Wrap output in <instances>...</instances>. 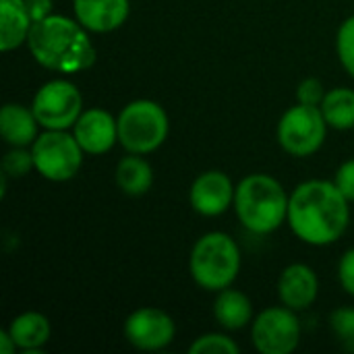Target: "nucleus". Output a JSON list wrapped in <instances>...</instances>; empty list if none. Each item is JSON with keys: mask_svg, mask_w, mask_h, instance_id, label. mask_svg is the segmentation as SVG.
I'll return each mask as SVG.
<instances>
[{"mask_svg": "<svg viewBox=\"0 0 354 354\" xmlns=\"http://www.w3.org/2000/svg\"><path fill=\"white\" fill-rule=\"evenodd\" d=\"M33 21L25 6V0H0V48L10 52L21 44H27Z\"/></svg>", "mask_w": 354, "mask_h": 354, "instance_id": "obj_17", "label": "nucleus"}, {"mask_svg": "<svg viewBox=\"0 0 354 354\" xmlns=\"http://www.w3.org/2000/svg\"><path fill=\"white\" fill-rule=\"evenodd\" d=\"M214 317L224 330H230V332L243 330L253 319L251 299L243 290L228 286L220 290L214 301Z\"/></svg>", "mask_w": 354, "mask_h": 354, "instance_id": "obj_18", "label": "nucleus"}, {"mask_svg": "<svg viewBox=\"0 0 354 354\" xmlns=\"http://www.w3.org/2000/svg\"><path fill=\"white\" fill-rule=\"evenodd\" d=\"M27 48L37 64L66 75L91 68L97 56L87 29L64 15H50L33 23Z\"/></svg>", "mask_w": 354, "mask_h": 354, "instance_id": "obj_2", "label": "nucleus"}, {"mask_svg": "<svg viewBox=\"0 0 354 354\" xmlns=\"http://www.w3.org/2000/svg\"><path fill=\"white\" fill-rule=\"evenodd\" d=\"M25 6L29 10V17L33 23L46 19L52 15V8H54V0H25Z\"/></svg>", "mask_w": 354, "mask_h": 354, "instance_id": "obj_28", "label": "nucleus"}, {"mask_svg": "<svg viewBox=\"0 0 354 354\" xmlns=\"http://www.w3.org/2000/svg\"><path fill=\"white\" fill-rule=\"evenodd\" d=\"M73 135L77 137L85 153L104 156L118 141V120L108 110L89 108L83 110V114L75 122Z\"/></svg>", "mask_w": 354, "mask_h": 354, "instance_id": "obj_12", "label": "nucleus"}, {"mask_svg": "<svg viewBox=\"0 0 354 354\" xmlns=\"http://www.w3.org/2000/svg\"><path fill=\"white\" fill-rule=\"evenodd\" d=\"M326 93L328 91L324 87V83L315 77L301 81L297 87V100H299V104H305V106H322Z\"/></svg>", "mask_w": 354, "mask_h": 354, "instance_id": "obj_25", "label": "nucleus"}, {"mask_svg": "<svg viewBox=\"0 0 354 354\" xmlns=\"http://www.w3.org/2000/svg\"><path fill=\"white\" fill-rule=\"evenodd\" d=\"M334 183H336V187L342 191V195H344L348 201H354V160L344 162V164L338 168Z\"/></svg>", "mask_w": 354, "mask_h": 354, "instance_id": "obj_26", "label": "nucleus"}, {"mask_svg": "<svg viewBox=\"0 0 354 354\" xmlns=\"http://www.w3.org/2000/svg\"><path fill=\"white\" fill-rule=\"evenodd\" d=\"M33 166L39 176L64 183L77 176L83 164V147L68 131H44L31 145Z\"/></svg>", "mask_w": 354, "mask_h": 354, "instance_id": "obj_6", "label": "nucleus"}, {"mask_svg": "<svg viewBox=\"0 0 354 354\" xmlns=\"http://www.w3.org/2000/svg\"><path fill=\"white\" fill-rule=\"evenodd\" d=\"M338 280L342 288L354 297V249H348L338 263Z\"/></svg>", "mask_w": 354, "mask_h": 354, "instance_id": "obj_27", "label": "nucleus"}, {"mask_svg": "<svg viewBox=\"0 0 354 354\" xmlns=\"http://www.w3.org/2000/svg\"><path fill=\"white\" fill-rule=\"evenodd\" d=\"M328 127L330 124L326 122L319 106L297 104L282 114L276 137L286 153L295 158H309L324 145Z\"/></svg>", "mask_w": 354, "mask_h": 354, "instance_id": "obj_7", "label": "nucleus"}, {"mask_svg": "<svg viewBox=\"0 0 354 354\" xmlns=\"http://www.w3.org/2000/svg\"><path fill=\"white\" fill-rule=\"evenodd\" d=\"M176 334L172 317L156 307H141L133 311L124 322V338L137 351H162Z\"/></svg>", "mask_w": 354, "mask_h": 354, "instance_id": "obj_10", "label": "nucleus"}, {"mask_svg": "<svg viewBox=\"0 0 354 354\" xmlns=\"http://www.w3.org/2000/svg\"><path fill=\"white\" fill-rule=\"evenodd\" d=\"M118 143L129 153H151L164 145L170 133L166 110L153 100L129 102L118 114Z\"/></svg>", "mask_w": 354, "mask_h": 354, "instance_id": "obj_5", "label": "nucleus"}, {"mask_svg": "<svg viewBox=\"0 0 354 354\" xmlns=\"http://www.w3.org/2000/svg\"><path fill=\"white\" fill-rule=\"evenodd\" d=\"M116 185L129 197L145 195L153 185V168L139 153L124 156L116 166Z\"/></svg>", "mask_w": 354, "mask_h": 354, "instance_id": "obj_19", "label": "nucleus"}, {"mask_svg": "<svg viewBox=\"0 0 354 354\" xmlns=\"http://www.w3.org/2000/svg\"><path fill=\"white\" fill-rule=\"evenodd\" d=\"M191 354H239L241 346L226 334H203L189 346Z\"/></svg>", "mask_w": 354, "mask_h": 354, "instance_id": "obj_21", "label": "nucleus"}, {"mask_svg": "<svg viewBox=\"0 0 354 354\" xmlns=\"http://www.w3.org/2000/svg\"><path fill=\"white\" fill-rule=\"evenodd\" d=\"M15 351H17L15 340L10 338L8 330H2V332H0V353L10 354V353H15Z\"/></svg>", "mask_w": 354, "mask_h": 354, "instance_id": "obj_29", "label": "nucleus"}, {"mask_svg": "<svg viewBox=\"0 0 354 354\" xmlns=\"http://www.w3.org/2000/svg\"><path fill=\"white\" fill-rule=\"evenodd\" d=\"M319 295V280L317 274L305 263L288 266L278 280V297L284 307L292 311L309 309Z\"/></svg>", "mask_w": 354, "mask_h": 354, "instance_id": "obj_13", "label": "nucleus"}, {"mask_svg": "<svg viewBox=\"0 0 354 354\" xmlns=\"http://www.w3.org/2000/svg\"><path fill=\"white\" fill-rule=\"evenodd\" d=\"M284 187L270 174H249L236 185L234 212L239 222L253 234H270L288 218Z\"/></svg>", "mask_w": 354, "mask_h": 354, "instance_id": "obj_3", "label": "nucleus"}, {"mask_svg": "<svg viewBox=\"0 0 354 354\" xmlns=\"http://www.w3.org/2000/svg\"><path fill=\"white\" fill-rule=\"evenodd\" d=\"M322 112L326 122L336 131L354 129V89L336 87L326 93L322 102Z\"/></svg>", "mask_w": 354, "mask_h": 354, "instance_id": "obj_20", "label": "nucleus"}, {"mask_svg": "<svg viewBox=\"0 0 354 354\" xmlns=\"http://www.w3.org/2000/svg\"><path fill=\"white\" fill-rule=\"evenodd\" d=\"M31 110L39 127L48 131H68L83 114V95L75 83L66 79H54L37 89Z\"/></svg>", "mask_w": 354, "mask_h": 354, "instance_id": "obj_8", "label": "nucleus"}, {"mask_svg": "<svg viewBox=\"0 0 354 354\" xmlns=\"http://www.w3.org/2000/svg\"><path fill=\"white\" fill-rule=\"evenodd\" d=\"M330 328L342 342V346L354 353V307H340L330 315Z\"/></svg>", "mask_w": 354, "mask_h": 354, "instance_id": "obj_22", "label": "nucleus"}, {"mask_svg": "<svg viewBox=\"0 0 354 354\" xmlns=\"http://www.w3.org/2000/svg\"><path fill=\"white\" fill-rule=\"evenodd\" d=\"M6 330L23 354H41V348L50 342L52 336L50 319L37 311H25L17 315Z\"/></svg>", "mask_w": 354, "mask_h": 354, "instance_id": "obj_15", "label": "nucleus"}, {"mask_svg": "<svg viewBox=\"0 0 354 354\" xmlns=\"http://www.w3.org/2000/svg\"><path fill=\"white\" fill-rule=\"evenodd\" d=\"M189 272L199 288L220 292L241 272V249L226 232H207L191 249Z\"/></svg>", "mask_w": 354, "mask_h": 354, "instance_id": "obj_4", "label": "nucleus"}, {"mask_svg": "<svg viewBox=\"0 0 354 354\" xmlns=\"http://www.w3.org/2000/svg\"><path fill=\"white\" fill-rule=\"evenodd\" d=\"M336 52L344 71L354 79V15L342 21L336 35Z\"/></svg>", "mask_w": 354, "mask_h": 354, "instance_id": "obj_23", "label": "nucleus"}, {"mask_svg": "<svg viewBox=\"0 0 354 354\" xmlns=\"http://www.w3.org/2000/svg\"><path fill=\"white\" fill-rule=\"evenodd\" d=\"M253 346L261 354H290L301 342V324L297 311L288 307H270L261 311L251 326Z\"/></svg>", "mask_w": 354, "mask_h": 354, "instance_id": "obj_9", "label": "nucleus"}, {"mask_svg": "<svg viewBox=\"0 0 354 354\" xmlns=\"http://www.w3.org/2000/svg\"><path fill=\"white\" fill-rule=\"evenodd\" d=\"M37 118L23 104H4L0 110V133L10 147H27L37 139Z\"/></svg>", "mask_w": 354, "mask_h": 354, "instance_id": "obj_16", "label": "nucleus"}, {"mask_svg": "<svg viewBox=\"0 0 354 354\" xmlns=\"http://www.w3.org/2000/svg\"><path fill=\"white\" fill-rule=\"evenodd\" d=\"M234 193L236 187L232 185L230 176L222 170H207L199 174L189 191L191 207L205 218L222 216L228 212L230 205H234Z\"/></svg>", "mask_w": 354, "mask_h": 354, "instance_id": "obj_11", "label": "nucleus"}, {"mask_svg": "<svg viewBox=\"0 0 354 354\" xmlns=\"http://www.w3.org/2000/svg\"><path fill=\"white\" fill-rule=\"evenodd\" d=\"M75 19L93 33H110L129 19V0H73Z\"/></svg>", "mask_w": 354, "mask_h": 354, "instance_id": "obj_14", "label": "nucleus"}, {"mask_svg": "<svg viewBox=\"0 0 354 354\" xmlns=\"http://www.w3.org/2000/svg\"><path fill=\"white\" fill-rule=\"evenodd\" d=\"M31 168H35L33 153L25 147H10V151H6L2 160V174H6L8 178H21L29 174Z\"/></svg>", "mask_w": 354, "mask_h": 354, "instance_id": "obj_24", "label": "nucleus"}, {"mask_svg": "<svg viewBox=\"0 0 354 354\" xmlns=\"http://www.w3.org/2000/svg\"><path fill=\"white\" fill-rule=\"evenodd\" d=\"M351 201L336 183L313 178L301 183L288 201V226L307 245L326 247L342 239L351 222Z\"/></svg>", "mask_w": 354, "mask_h": 354, "instance_id": "obj_1", "label": "nucleus"}]
</instances>
